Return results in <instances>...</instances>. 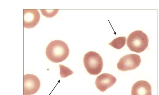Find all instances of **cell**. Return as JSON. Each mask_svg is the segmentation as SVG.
Returning <instances> with one entry per match:
<instances>
[{"instance_id": "6da1fadb", "label": "cell", "mask_w": 159, "mask_h": 95, "mask_svg": "<svg viewBox=\"0 0 159 95\" xmlns=\"http://www.w3.org/2000/svg\"><path fill=\"white\" fill-rule=\"evenodd\" d=\"M46 55L51 61L55 63L62 62L68 57L69 49L67 44L60 40L51 41L46 50Z\"/></svg>"}, {"instance_id": "7a4b0ae2", "label": "cell", "mask_w": 159, "mask_h": 95, "mask_svg": "<svg viewBox=\"0 0 159 95\" xmlns=\"http://www.w3.org/2000/svg\"><path fill=\"white\" fill-rule=\"evenodd\" d=\"M148 41L147 35L142 31L138 30L132 32L129 35L126 44L131 51L140 53L147 49Z\"/></svg>"}, {"instance_id": "3957f363", "label": "cell", "mask_w": 159, "mask_h": 95, "mask_svg": "<svg viewBox=\"0 0 159 95\" xmlns=\"http://www.w3.org/2000/svg\"><path fill=\"white\" fill-rule=\"evenodd\" d=\"M83 63L87 71L91 75H97L102 71L103 60L101 56L96 52L90 51L85 54Z\"/></svg>"}, {"instance_id": "277c9868", "label": "cell", "mask_w": 159, "mask_h": 95, "mask_svg": "<svg viewBox=\"0 0 159 95\" xmlns=\"http://www.w3.org/2000/svg\"><path fill=\"white\" fill-rule=\"evenodd\" d=\"M141 63L140 56L136 54H128L122 57L117 63V68L122 71H126L135 69Z\"/></svg>"}, {"instance_id": "5b68a950", "label": "cell", "mask_w": 159, "mask_h": 95, "mask_svg": "<svg viewBox=\"0 0 159 95\" xmlns=\"http://www.w3.org/2000/svg\"><path fill=\"white\" fill-rule=\"evenodd\" d=\"M40 82L39 78L33 74H27L23 76V94L32 95L39 89Z\"/></svg>"}, {"instance_id": "8992f818", "label": "cell", "mask_w": 159, "mask_h": 95, "mask_svg": "<svg viewBox=\"0 0 159 95\" xmlns=\"http://www.w3.org/2000/svg\"><path fill=\"white\" fill-rule=\"evenodd\" d=\"M40 19V15L37 10H23V26L24 28H34L38 23Z\"/></svg>"}, {"instance_id": "52a82bcc", "label": "cell", "mask_w": 159, "mask_h": 95, "mask_svg": "<svg viewBox=\"0 0 159 95\" xmlns=\"http://www.w3.org/2000/svg\"><path fill=\"white\" fill-rule=\"evenodd\" d=\"M116 81V78L114 76L109 73H104L97 77L95 84L98 89L104 92L112 86Z\"/></svg>"}, {"instance_id": "ba28073f", "label": "cell", "mask_w": 159, "mask_h": 95, "mask_svg": "<svg viewBox=\"0 0 159 95\" xmlns=\"http://www.w3.org/2000/svg\"><path fill=\"white\" fill-rule=\"evenodd\" d=\"M152 88L150 84L145 80L135 82L131 89V95H151Z\"/></svg>"}, {"instance_id": "9c48e42d", "label": "cell", "mask_w": 159, "mask_h": 95, "mask_svg": "<svg viewBox=\"0 0 159 95\" xmlns=\"http://www.w3.org/2000/svg\"><path fill=\"white\" fill-rule=\"evenodd\" d=\"M126 39L125 37H119L114 39L109 45L115 49H120L125 45Z\"/></svg>"}, {"instance_id": "30bf717a", "label": "cell", "mask_w": 159, "mask_h": 95, "mask_svg": "<svg viewBox=\"0 0 159 95\" xmlns=\"http://www.w3.org/2000/svg\"><path fill=\"white\" fill-rule=\"evenodd\" d=\"M60 74L61 78H66L73 73V72L68 67L59 64Z\"/></svg>"}, {"instance_id": "8fae6325", "label": "cell", "mask_w": 159, "mask_h": 95, "mask_svg": "<svg viewBox=\"0 0 159 95\" xmlns=\"http://www.w3.org/2000/svg\"><path fill=\"white\" fill-rule=\"evenodd\" d=\"M43 15L47 18H52L55 16L58 11V9H40Z\"/></svg>"}]
</instances>
